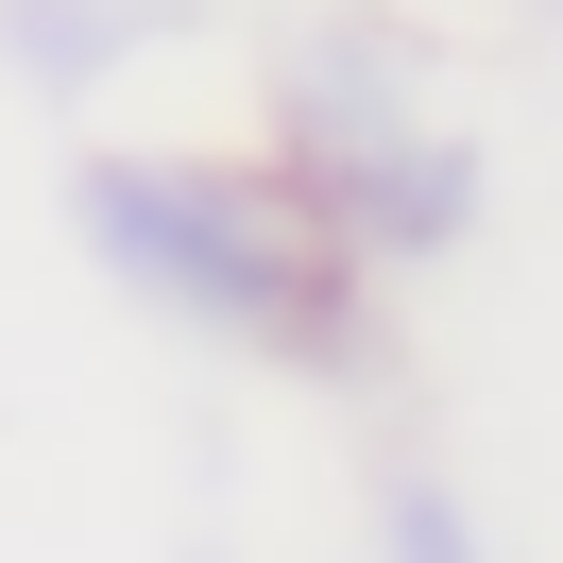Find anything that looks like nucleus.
Returning a JSON list of instances; mask_svg holds the SVG:
<instances>
[{
  "mask_svg": "<svg viewBox=\"0 0 563 563\" xmlns=\"http://www.w3.org/2000/svg\"><path fill=\"white\" fill-rule=\"evenodd\" d=\"M86 222H103V256L137 290L240 324V342H308V324L342 308V222H324L308 188H274V172H154V154H103V172H86Z\"/></svg>",
  "mask_w": 563,
  "mask_h": 563,
  "instance_id": "1",
  "label": "nucleus"
}]
</instances>
